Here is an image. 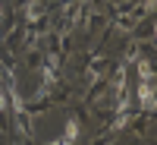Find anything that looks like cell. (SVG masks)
Wrapping results in <instances>:
<instances>
[{
	"mask_svg": "<svg viewBox=\"0 0 157 145\" xmlns=\"http://www.w3.org/2000/svg\"><path fill=\"white\" fill-rule=\"evenodd\" d=\"M138 101L145 111H154V82H141L138 85Z\"/></svg>",
	"mask_w": 157,
	"mask_h": 145,
	"instance_id": "cell-1",
	"label": "cell"
},
{
	"mask_svg": "<svg viewBox=\"0 0 157 145\" xmlns=\"http://www.w3.org/2000/svg\"><path fill=\"white\" fill-rule=\"evenodd\" d=\"M138 76H141V82H154V70L148 60H138Z\"/></svg>",
	"mask_w": 157,
	"mask_h": 145,
	"instance_id": "cell-2",
	"label": "cell"
},
{
	"mask_svg": "<svg viewBox=\"0 0 157 145\" xmlns=\"http://www.w3.org/2000/svg\"><path fill=\"white\" fill-rule=\"evenodd\" d=\"M75 139H78V126L69 120V123H66V136H63V142H66V145H72Z\"/></svg>",
	"mask_w": 157,
	"mask_h": 145,
	"instance_id": "cell-3",
	"label": "cell"
},
{
	"mask_svg": "<svg viewBox=\"0 0 157 145\" xmlns=\"http://www.w3.org/2000/svg\"><path fill=\"white\" fill-rule=\"evenodd\" d=\"M6 107V98H3V91H0V111H3Z\"/></svg>",
	"mask_w": 157,
	"mask_h": 145,
	"instance_id": "cell-4",
	"label": "cell"
},
{
	"mask_svg": "<svg viewBox=\"0 0 157 145\" xmlns=\"http://www.w3.org/2000/svg\"><path fill=\"white\" fill-rule=\"evenodd\" d=\"M0 16H3V6H0Z\"/></svg>",
	"mask_w": 157,
	"mask_h": 145,
	"instance_id": "cell-5",
	"label": "cell"
}]
</instances>
